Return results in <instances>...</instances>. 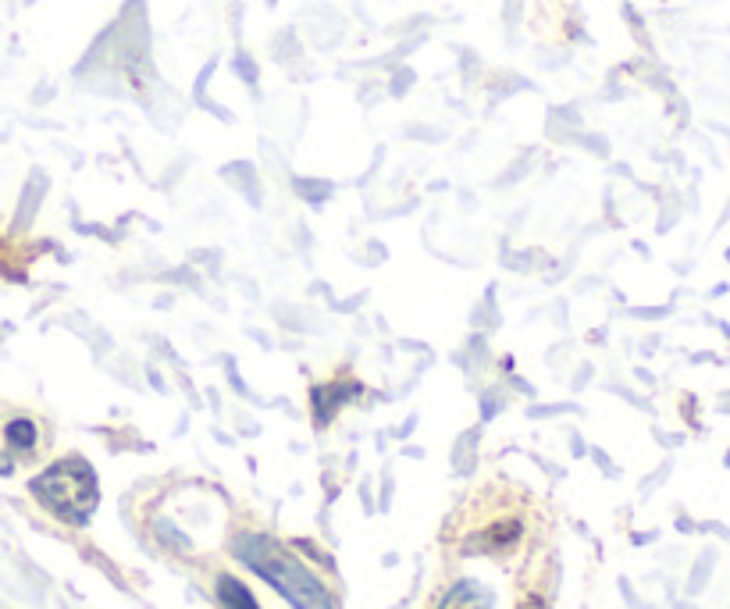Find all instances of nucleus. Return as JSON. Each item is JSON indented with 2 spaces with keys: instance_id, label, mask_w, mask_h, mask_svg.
Segmentation results:
<instances>
[{
  "instance_id": "obj_1",
  "label": "nucleus",
  "mask_w": 730,
  "mask_h": 609,
  "mask_svg": "<svg viewBox=\"0 0 730 609\" xmlns=\"http://www.w3.org/2000/svg\"><path fill=\"white\" fill-rule=\"evenodd\" d=\"M236 556L268 581L275 592H282L285 599L292 602L296 609H335L328 588L303 567L296 556L278 545L275 538L268 535H239L236 538Z\"/></svg>"
},
{
  "instance_id": "obj_2",
  "label": "nucleus",
  "mask_w": 730,
  "mask_h": 609,
  "mask_svg": "<svg viewBox=\"0 0 730 609\" xmlns=\"http://www.w3.org/2000/svg\"><path fill=\"white\" fill-rule=\"evenodd\" d=\"M33 496L47 506L54 517L68 520V524H86L90 513L97 510V474L86 460L68 456V460L54 463L40 478L33 481Z\"/></svg>"
},
{
  "instance_id": "obj_3",
  "label": "nucleus",
  "mask_w": 730,
  "mask_h": 609,
  "mask_svg": "<svg viewBox=\"0 0 730 609\" xmlns=\"http://www.w3.org/2000/svg\"><path fill=\"white\" fill-rule=\"evenodd\" d=\"M360 385H321V389H314V414H317V424H328L332 421V414L342 406V399L346 396H357Z\"/></svg>"
},
{
  "instance_id": "obj_4",
  "label": "nucleus",
  "mask_w": 730,
  "mask_h": 609,
  "mask_svg": "<svg viewBox=\"0 0 730 609\" xmlns=\"http://www.w3.org/2000/svg\"><path fill=\"white\" fill-rule=\"evenodd\" d=\"M488 592L478 581H460L449 588V595L442 599V609H488Z\"/></svg>"
},
{
  "instance_id": "obj_5",
  "label": "nucleus",
  "mask_w": 730,
  "mask_h": 609,
  "mask_svg": "<svg viewBox=\"0 0 730 609\" xmlns=\"http://www.w3.org/2000/svg\"><path fill=\"white\" fill-rule=\"evenodd\" d=\"M218 602H221V609H260L257 599L250 595V588L232 574L218 577Z\"/></svg>"
},
{
  "instance_id": "obj_6",
  "label": "nucleus",
  "mask_w": 730,
  "mask_h": 609,
  "mask_svg": "<svg viewBox=\"0 0 730 609\" xmlns=\"http://www.w3.org/2000/svg\"><path fill=\"white\" fill-rule=\"evenodd\" d=\"M4 442H8L11 453H33L36 449V424L29 417H18L4 428Z\"/></svg>"
},
{
  "instance_id": "obj_7",
  "label": "nucleus",
  "mask_w": 730,
  "mask_h": 609,
  "mask_svg": "<svg viewBox=\"0 0 730 609\" xmlns=\"http://www.w3.org/2000/svg\"><path fill=\"white\" fill-rule=\"evenodd\" d=\"M296 54H300V40H296V33H292V29H285V33L275 40V57H278V61H292Z\"/></svg>"
},
{
  "instance_id": "obj_8",
  "label": "nucleus",
  "mask_w": 730,
  "mask_h": 609,
  "mask_svg": "<svg viewBox=\"0 0 730 609\" xmlns=\"http://www.w3.org/2000/svg\"><path fill=\"white\" fill-rule=\"evenodd\" d=\"M517 535H520V524L513 520L510 528H506V524H499V528H492L488 535H481L478 545H503V538H517Z\"/></svg>"
},
{
  "instance_id": "obj_9",
  "label": "nucleus",
  "mask_w": 730,
  "mask_h": 609,
  "mask_svg": "<svg viewBox=\"0 0 730 609\" xmlns=\"http://www.w3.org/2000/svg\"><path fill=\"white\" fill-rule=\"evenodd\" d=\"M236 72H239V79H243V82H250V86H253V82H257V61H253V57L250 54H246V50H239V54H236Z\"/></svg>"
},
{
  "instance_id": "obj_10",
  "label": "nucleus",
  "mask_w": 730,
  "mask_h": 609,
  "mask_svg": "<svg viewBox=\"0 0 730 609\" xmlns=\"http://www.w3.org/2000/svg\"><path fill=\"white\" fill-rule=\"evenodd\" d=\"M296 189H300L307 200H314V203H321L328 193H332V186L328 182H296Z\"/></svg>"
},
{
  "instance_id": "obj_11",
  "label": "nucleus",
  "mask_w": 730,
  "mask_h": 609,
  "mask_svg": "<svg viewBox=\"0 0 730 609\" xmlns=\"http://www.w3.org/2000/svg\"><path fill=\"white\" fill-rule=\"evenodd\" d=\"M414 86V72L410 68H399L396 75H392V82H389V90H392V97H403L406 90Z\"/></svg>"
},
{
  "instance_id": "obj_12",
  "label": "nucleus",
  "mask_w": 730,
  "mask_h": 609,
  "mask_svg": "<svg viewBox=\"0 0 730 609\" xmlns=\"http://www.w3.org/2000/svg\"><path fill=\"white\" fill-rule=\"evenodd\" d=\"M520 4H524V0H506V4H503L506 25H517L520 22Z\"/></svg>"
},
{
  "instance_id": "obj_13",
  "label": "nucleus",
  "mask_w": 730,
  "mask_h": 609,
  "mask_svg": "<svg viewBox=\"0 0 730 609\" xmlns=\"http://www.w3.org/2000/svg\"><path fill=\"white\" fill-rule=\"evenodd\" d=\"M268 4H271V8H275V4H278V0H268Z\"/></svg>"
},
{
  "instance_id": "obj_14",
  "label": "nucleus",
  "mask_w": 730,
  "mask_h": 609,
  "mask_svg": "<svg viewBox=\"0 0 730 609\" xmlns=\"http://www.w3.org/2000/svg\"><path fill=\"white\" fill-rule=\"evenodd\" d=\"M524 609H528V606H524Z\"/></svg>"
}]
</instances>
